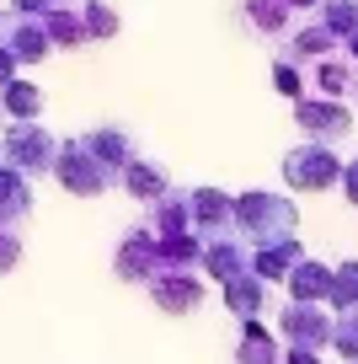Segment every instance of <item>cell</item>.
Returning <instances> with one entry per match:
<instances>
[{"label": "cell", "mask_w": 358, "mask_h": 364, "mask_svg": "<svg viewBox=\"0 0 358 364\" xmlns=\"http://www.w3.org/2000/svg\"><path fill=\"white\" fill-rule=\"evenodd\" d=\"M332 289H337V300H347V295H358V262H347V268H337V279H332Z\"/></svg>", "instance_id": "ffe728a7"}, {"label": "cell", "mask_w": 358, "mask_h": 364, "mask_svg": "<svg viewBox=\"0 0 358 364\" xmlns=\"http://www.w3.org/2000/svg\"><path fill=\"white\" fill-rule=\"evenodd\" d=\"M347 198L358 204V161H353V182H347Z\"/></svg>", "instance_id": "d4e9b609"}, {"label": "cell", "mask_w": 358, "mask_h": 364, "mask_svg": "<svg viewBox=\"0 0 358 364\" xmlns=\"http://www.w3.org/2000/svg\"><path fill=\"white\" fill-rule=\"evenodd\" d=\"M11 80H16V54H11L6 43H0V91L11 86Z\"/></svg>", "instance_id": "44dd1931"}, {"label": "cell", "mask_w": 358, "mask_h": 364, "mask_svg": "<svg viewBox=\"0 0 358 364\" xmlns=\"http://www.w3.org/2000/svg\"><path fill=\"white\" fill-rule=\"evenodd\" d=\"M246 16H251V27H262V33H278L283 16H289V0H246Z\"/></svg>", "instance_id": "5bb4252c"}, {"label": "cell", "mask_w": 358, "mask_h": 364, "mask_svg": "<svg viewBox=\"0 0 358 364\" xmlns=\"http://www.w3.org/2000/svg\"><path fill=\"white\" fill-rule=\"evenodd\" d=\"M86 145L107 171H124L129 161H134V139H129L124 129H97V134H86Z\"/></svg>", "instance_id": "ba28073f"}, {"label": "cell", "mask_w": 358, "mask_h": 364, "mask_svg": "<svg viewBox=\"0 0 358 364\" xmlns=\"http://www.w3.org/2000/svg\"><path fill=\"white\" fill-rule=\"evenodd\" d=\"M294 118H300V129H315V134H326V139H337V134H347V113H342V107H321V102H300V107H294Z\"/></svg>", "instance_id": "8fae6325"}, {"label": "cell", "mask_w": 358, "mask_h": 364, "mask_svg": "<svg viewBox=\"0 0 358 364\" xmlns=\"http://www.w3.org/2000/svg\"><path fill=\"white\" fill-rule=\"evenodd\" d=\"M43 27H48V43H54V48H80V43H86V22H80V16L75 11H54V16H43Z\"/></svg>", "instance_id": "7c38bea8"}, {"label": "cell", "mask_w": 358, "mask_h": 364, "mask_svg": "<svg viewBox=\"0 0 358 364\" xmlns=\"http://www.w3.org/2000/svg\"><path fill=\"white\" fill-rule=\"evenodd\" d=\"M124 188H129L134 198H145V204H161L171 182H166V171H161V166H150V161H139V156H134V161L124 166Z\"/></svg>", "instance_id": "9c48e42d"}, {"label": "cell", "mask_w": 358, "mask_h": 364, "mask_svg": "<svg viewBox=\"0 0 358 364\" xmlns=\"http://www.w3.org/2000/svg\"><path fill=\"white\" fill-rule=\"evenodd\" d=\"M118 279L124 284H156L161 279V247L150 230H134V236L118 247Z\"/></svg>", "instance_id": "3957f363"}, {"label": "cell", "mask_w": 358, "mask_h": 364, "mask_svg": "<svg viewBox=\"0 0 358 364\" xmlns=\"http://www.w3.org/2000/svg\"><path fill=\"white\" fill-rule=\"evenodd\" d=\"M283 327H289V338H294V343H305V338L321 343V338H326V327L315 321V311H305V306H294L289 316H283Z\"/></svg>", "instance_id": "e0dca14e"}, {"label": "cell", "mask_w": 358, "mask_h": 364, "mask_svg": "<svg viewBox=\"0 0 358 364\" xmlns=\"http://www.w3.org/2000/svg\"><path fill=\"white\" fill-rule=\"evenodd\" d=\"M278 86H283V91H300V75H294V70L283 65V70H278Z\"/></svg>", "instance_id": "603a6c76"}, {"label": "cell", "mask_w": 358, "mask_h": 364, "mask_svg": "<svg viewBox=\"0 0 358 364\" xmlns=\"http://www.w3.org/2000/svg\"><path fill=\"white\" fill-rule=\"evenodd\" d=\"M80 22H86L91 38H112L118 33V16H112V6H102V0H80Z\"/></svg>", "instance_id": "9a60e30c"}, {"label": "cell", "mask_w": 358, "mask_h": 364, "mask_svg": "<svg viewBox=\"0 0 358 364\" xmlns=\"http://www.w3.org/2000/svg\"><path fill=\"white\" fill-rule=\"evenodd\" d=\"M27 215H33V188H27V177L11 171V166H0V230L22 225Z\"/></svg>", "instance_id": "8992f818"}, {"label": "cell", "mask_w": 358, "mask_h": 364, "mask_svg": "<svg viewBox=\"0 0 358 364\" xmlns=\"http://www.w3.org/2000/svg\"><path fill=\"white\" fill-rule=\"evenodd\" d=\"M0 107L16 118V124H33L38 113H43V91L38 86H27V80H11V86L0 91Z\"/></svg>", "instance_id": "30bf717a"}, {"label": "cell", "mask_w": 358, "mask_h": 364, "mask_svg": "<svg viewBox=\"0 0 358 364\" xmlns=\"http://www.w3.org/2000/svg\"><path fill=\"white\" fill-rule=\"evenodd\" d=\"M241 364H278V348H273V338L257 327V321H246V338H241Z\"/></svg>", "instance_id": "4fadbf2b"}, {"label": "cell", "mask_w": 358, "mask_h": 364, "mask_svg": "<svg viewBox=\"0 0 358 364\" xmlns=\"http://www.w3.org/2000/svg\"><path fill=\"white\" fill-rule=\"evenodd\" d=\"M22 262V236L16 230H0V273H11Z\"/></svg>", "instance_id": "ac0fdd59"}, {"label": "cell", "mask_w": 358, "mask_h": 364, "mask_svg": "<svg viewBox=\"0 0 358 364\" xmlns=\"http://www.w3.org/2000/svg\"><path fill=\"white\" fill-rule=\"evenodd\" d=\"M289 364H321V359H315L310 348H294V353H289Z\"/></svg>", "instance_id": "cb8c5ba5"}, {"label": "cell", "mask_w": 358, "mask_h": 364, "mask_svg": "<svg viewBox=\"0 0 358 364\" xmlns=\"http://www.w3.org/2000/svg\"><path fill=\"white\" fill-rule=\"evenodd\" d=\"M54 171H59V182H65L75 198H97V193H107V177H112V171L102 166L97 156H91L86 139H70V145H59Z\"/></svg>", "instance_id": "7a4b0ae2"}, {"label": "cell", "mask_w": 358, "mask_h": 364, "mask_svg": "<svg viewBox=\"0 0 358 364\" xmlns=\"http://www.w3.org/2000/svg\"><path fill=\"white\" fill-rule=\"evenodd\" d=\"M283 171H289L294 188H332L342 166H337V156H326V150H310V156L300 150V156L283 161Z\"/></svg>", "instance_id": "5b68a950"}, {"label": "cell", "mask_w": 358, "mask_h": 364, "mask_svg": "<svg viewBox=\"0 0 358 364\" xmlns=\"http://www.w3.org/2000/svg\"><path fill=\"white\" fill-rule=\"evenodd\" d=\"M54 161H59V139L48 134V129L11 124L0 134V166L22 171V177H43V171H54Z\"/></svg>", "instance_id": "6da1fadb"}, {"label": "cell", "mask_w": 358, "mask_h": 364, "mask_svg": "<svg viewBox=\"0 0 358 364\" xmlns=\"http://www.w3.org/2000/svg\"><path fill=\"white\" fill-rule=\"evenodd\" d=\"M150 295H156L161 311H171V316H177V311H192V306L203 300V284H192V279H177V273H161L156 284H150Z\"/></svg>", "instance_id": "52a82bcc"}, {"label": "cell", "mask_w": 358, "mask_h": 364, "mask_svg": "<svg viewBox=\"0 0 358 364\" xmlns=\"http://www.w3.org/2000/svg\"><path fill=\"white\" fill-rule=\"evenodd\" d=\"M22 16H54V11H70V0H11Z\"/></svg>", "instance_id": "d6986e66"}, {"label": "cell", "mask_w": 358, "mask_h": 364, "mask_svg": "<svg viewBox=\"0 0 358 364\" xmlns=\"http://www.w3.org/2000/svg\"><path fill=\"white\" fill-rule=\"evenodd\" d=\"M0 43L16 54V65H38V59H48V27H43V16H16V22H0Z\"/></svg>", "instance_id": "277c9868"}, {"label": "cell", "mask_w": 358, "mask_h": 364, "mask_svg": "<svg viewBox=\"0 0 358 364\" xmlns=\"http://www.w3.org/2000/svg\"><path fill=\"white\" fill-rule=\"evenodd\" d=\"M321 86H326V91H342V86H347V70H342V65H326V70H321Z\"/></svg>", "instance_id": "7402d4cb"}, {"label": "cell", "mask_w": 358, "mask_h": 364, "mask_svg": "<svg viewBox=\"0 0 358 364\" xmlns=\"http://www.w3.org/2000/svg\"><path fill=\"white\" fill-rule=\"evenodd\" d=\"M326 289H332V273L305 257L300 268H294V295H326Z\"/></svg>", "instance_id": "2e32d148"}]
</instances>
